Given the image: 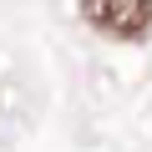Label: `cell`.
Segmentation results:
<instances>
[{"mask_svg":"<svg viewBox=\"0 0 152 152\" xmlns=\"http://www.w3.org/2000/svg\"><path fill=\"white\" fill-rule=\"evenodd\" d=\"M76 5L96 31L122 36V41H137L152 31V0H76Z\"/></svg>","mask_w":152,"mask_h":152,"instance_id":"1","label":"cell"}]
</instances>
